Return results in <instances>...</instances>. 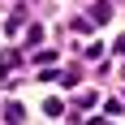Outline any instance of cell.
Instances as JSON below:
<instances>
[{"label":"cell","mask_w":125,"mask_h":125,"mask_svg":"<svg viewBox=\"0 0 125 125\" xmlns=\"http://www.w3.org/2000/svg\"><path fill=\"white\" fill-rule=\"evenodd\" d=\"M108 17H112V9H108V4H104V0H99V4L91 9V22H108Z\"/></svg>","instance_id":"cell-1"},{"label":"cell","mask_w":125,"mask_h":125,"mask_svg":"<svg viewBox=\"0 0 125 125\" xmlns=\"http://www.w3.org/2000/svg\"><path fill=\"white\" fill-rule=\"evenodd\" d=\"M43 112H48V116H61V112H65V104H61V99H48V104H43Z\"/></svg>","instance_id":"cell-2"},{"label":"cell","mask_w":125,"mask_h":125,"mask_svg":"<svg viewBox=\"0 0 125 125\" xmlns=\"http://www.w3.org/2000/svg\"><path fill=\"white\" fill-rule=\"evenodd\" d=\"M95 125H112V121H95Z\"/></svg>","instance_id":"cell-3"}]
</instances>
